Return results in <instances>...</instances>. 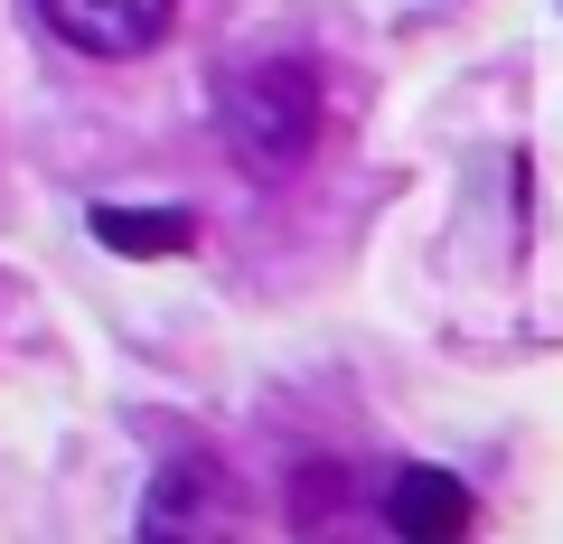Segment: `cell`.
Here are the masks:
<instances>
[{
  "label": "cell",
  "mask_w": 563,
  "mask_h": 544,
  "mask_svg": "<svg viewBox=\"0 0 563 544\" xmlns=\"http://www.w3.org/2000/svg\"><path fill=\"white\" fill-rule=\"evenodd\" d=\"M217 122H225V151H235L244 179H301L310 151H320L329 103H320V76L301 57H244L225 76Z\"/></svg>",
  "instance_id": "1"
},
{
  "label": "cell",
  "mask_w": 563,
  "mask_h": 544,
  "mask_svg": "<svg viewBox=\"0 0 563 544\" xmlns=\"http://www.w3.org/2000/svg\"><path fill=\"white\" fill-rule=\"evenodd\" d=\"M244 479L217 451H179L141 498V544H235L244 535Z\"/></svg>",
  "instance_id": "2"
},
{
  "label": "cell",
  "mask_w": 563,
  "mask_h": 544,
  "mask_svg": "<svg viewBox=\"0 0 563 544\" xmlns=\"http://www.w3.org/2000/svg\"><path fill=\"white\" fill-rule=\"evenodd\" d=\"M169 10H179V0H38V20L57 29L76 57H103V66L151 57V47L169 38Z\"/></svg>",
  "instance_id": "3"
},
{
  "label": "cell",
  "mask_w": 563,
  "mask_h": 544,
  "mask_svg": "<svg viewBox=\"0 0 563 544\" xmlns=\"http://www.w3.org/2000/svg\"><path fill=\"white\" fill-rule=\"evenodd\" d=\"M385 525H395V544H470L479 498L451 469H395L385 479Z\"/></svg>",
  "instance_id": "4"
},
{
  "label": "cell",
  "mask_w": 563,
  "mask_h": 544,
  "mask_svg": "<svg viewBox=\"0 0 563 544\" xmlns=\"http://www.w3.org/2000/svg\"><path fill=\"white\" fill-rule=\"evenodd\" d=\"M282 507H291L301 544H347V535H357V469H347V460H291Z\"/></svg>",
  "instance_id": "5"
},
{
  "label": "cell",
  "mask_w": 563,
  "mask_h": 544,
  "mask_svg": "<svg viewBox=\"0 0 563 544\" xmlns=\"http://www.w3.org/2000/svg\"><path fill=\"white\" fill-rule=\"evenodd\" d=\"M95 244L103 254H188L198 244V217L188 207H95Z\"/></svg>",
  "instance_id": "6"
}]
</instances>
